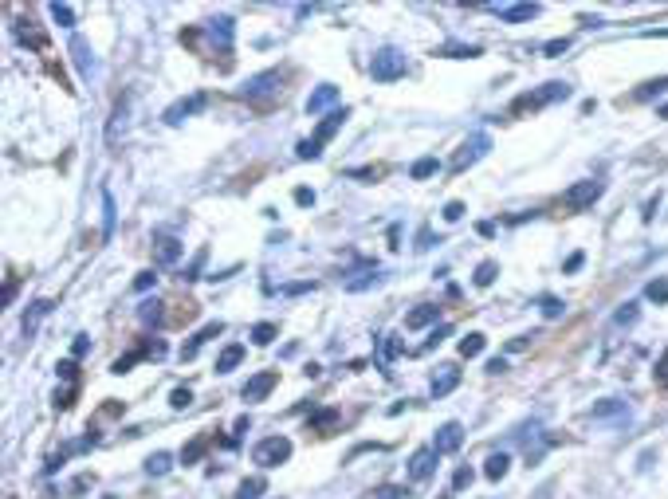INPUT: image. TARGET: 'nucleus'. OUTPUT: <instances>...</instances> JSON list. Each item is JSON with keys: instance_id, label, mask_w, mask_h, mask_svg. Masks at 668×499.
Here are the masks:
<instances>
[{"instance_id": "obj_25", "label": "nucleus", "mask_w": 668, "mask_h": 499, "mask_svg": "<svg viewBox=\"0 0 668 499\" xmlns=\"http://www.w3.org/2000/svg\"><path fill=\"white\" fill-rule=\"evenodd\" d=\"M51 307H55L51 299H36V303H32V307L24 311V335H32V330L40 327V318H44V315H47V311H51Z\"/></svg>"}, {"instance_id": "obj_32", "label": "nucleus", "mask_w": 668, "mask_h": 499, "mask_svg": "<svg viewBox=\"0 0 668 499\" xmlns=\"http://www.w3.org/2000/svg\"><path fill=\"white\" fill-rule=\"evenodd\" d=\"M495 275H499V263H495V260H484V263L476 267V287H492Z\"/></svg>"}, {"instance_id": "obj_8", "label": "nucleus", "mask_w": 668, "mask_h": 499, "mask_svg": "<svg viewBox=\"0 0 668 499\" xmlns=\"http://www.w3.org/2000/svg\"><path fill=\"white\" fill-rule=\"evenodd\" d=\"M130 110H134V91H126L119 102H114V114H110V126H107V142L110 145L130 130Z\"/></svg>"}, {"instance_id": "obj_58", "label": "nucleus", "mask_w": 668, "mask_h": 499, "mask_svg": "<svg viewBox=\"0 0 668 499\" xmlns=\"http://www.w3.org/2000/svg\"><path fill=\"white\" fill-rule=\"evenodd\" d=\"M504 370H507L504 358H492V362H487V373H504Z\"/></svg>"}, {"instance_id": "obj_4", "label": "nucleus", "mask_w": 668, "mask_h": 499, "mask_svg": "<svg viewBox=\"0 0 668 499\" xmlns=\"http://www.w3.org/2000/svg\"><path fill=\"white\" fill-rule=\"evenodd\" d=\"M252 460H256L260 468H279V464L291 460V440H287V436H267V440H260V445L252 448Z\"/></svg>"}, {"instance_id": "obj_10", "label": "nucleus", "mask_w": 668, "mask_h": 499, "mask_svg": "<svg viewBox=\"0 0 668 499\" xmlns=\"http://www.w3.org/2000/svg\"><path fill=\"white\" fill-rule=\"evenodd\" d=\"M275 381H279V373H275V370H260V373H252V378L244 381V390H240V393H244V401L252 405V401H264L267 393L275 390Z\"/></svg>"}, {"instance_id": "obj_49", "label": "nucleus", "mask_w": 668, "mask_h": 499, "mask_svg": "<svg viewBox=\"0 0 668 499\" xmlns=\"http://www.w3.org/2000/svg\"><path fill=\"white\" fill-rule=\"evenodd\" d=\"M460 217H464V205H460V200H449V205H444V220H449V224H456Z\"/></svg>"}, {"instance_id": "obj_34", "label": "nucleus", "mask_w": 668, "mask_h": 499, "mask_svg": "<svg viewBox=\"0 0 668 499\" xmlns=\"http://www.w3.org/2000/svg\"><path fill=\"white\" fill-rule=\"evenodd\" d=\"M138 318H142L146 327H150V323H162V303H157V299H146L142 307H138Z\"/></svg>"}, {"instance_id": "obj_24", "label": "nucleus", "mask_w": 668, "mask_h": 499, "mask_svg": "<svg viewBox=\"0 0 668 499\" xmlns=\"http://www.w3.org/2000/svg\"><path fill=\"white\" fill-rule=\"evenodd\" d=\"M507 468H511V456H507V452H492L484 460V476H487V480H504Z\"/></svg>"}, {"instance_id": "obj_20", "label": "nucleus", "mask_w": 668, "mask_h": 499, "mask_svg": "<svg viewBox=\"0 0 668 499\" xmlns=\"http://www.w3.org/2000/svg\"><path fill=\"white\" fill-rule=\"evenodd\" d=\"M456 385H460V370L456 366H440L437 378H432V397H449Z\"/></svg>"}, {"instance_id": "obj_53", "label": "nucleus", "mask_w": 668, "mask_h": 499, "mask_svg": "<svg viewBox=\"0 0 668 499\" xmlns=\"http://www.w3.org/2000/svg\"><path fill=\"white\" fill-rule=\"evenodd\" d=\"M303 291H315V283H287L284 295H303Z\"/></svg>"}, {"instance_id": "obj_37", "label": "nucleus", "mask_w": 668, "mask_h": 499, "mask_svg": "<svg viewBox=\"0 0 668 499\" xmlns=\"http://www.w3.org/2000/svg\"><path fill=\"white\" fill-rule=\"evenodd\" d=\"M637 315H641V311H637V303H625V307L614 315V323H617V327H633V323H637Z\"/></svg>"}, {"instance_id": "obj_62", "label": "nucleus", "mask_w": 668, "mask_h": 499, "mask_svg": "<svg viewBox=\"0 0 668 499\" xmlns=\"http://www.w3.org/2000/svg\"><path fill=\"white\" fill-rule=\"evenodd\" d=\"M657 114H660V119H668V102H664V107H660V110H657Z\"/></svg>"}, {"instance_id": "obj_57", "label": "nucleus", "mask_w": 668, "mask_h": 499, "mask_svg": "<svg viewBox=\"0 0 668 499\" xmlns=\"http://www.w3.org/2000/svg\"><path fill=\"white\" fill-rule=\"evenodd\" d=\"M59 378L75 381V362H59Z\"/></svg>"}, {"instance_id": "obj_30", "label": "nucleus", "mask_w": 668, "mask_h": 499, "mask_svg": "<svg viewBox=\"0 0 668 499\" xmlns=\"http://www.w3.org/2000/svg\"><path fill=\"white\" fill-rule=\"evenodd\" d=\"M275 338H279V327H275V323H256V327H252V342L256 346H272Z\"/></svg>"}, {"instance_id": "obj_47", "label": "nucleus", "mask_w": 668, "mask_h": 499, "mask_svg": "<svg viewBox=\"0 0 668 499\" xmlns=\"http://www.w3.org/2000/svg\"><path fill=\"white\" fill-rule=\"evenodd\" d=\"M71 354H75V358H87V354H91V338H87V335H75Z\"/></svg>"}, {"instance_id": "obj_63", "label": "nucleus", "mask_w": 668, "mask_h": 499, "mask_svg": "<svg viewBox=\"0 0 668 499\" xmlns=\"http://www.w3.org/2000/svg\"><path fill=\"white\" fill-rule=\"evenodd\" d=\"M102 499H114V495H102Z\"/></svg>"}, {"instance_id": "obj_15", "label": "nucleus", "mask_w": 668, "mask_h": 499, "mask_svg": "<svg viewBox=\"0 0 668 499\" xmlns=\"http://www.w3.org/2000/svg\"><path fill=\"white\" fill-rule=\"evenodd\" d=\"M181 252H185V244H181V240H174V236H157L154 240V260L162 263V267L177 263V260H181Z\"/></svg>"}, {"instance_id": "obj_51", "label": "nucleus", "mask_w": 668, "mask_h": 499, "mask_svg": "<svg viewBox=\"0 0 668 499\" xmlns=\"http://www.w3.org/2000/svg\"><path fill=\"white\" fill-rule=\"evenodd\" d=\"M154 283H157V275H154V272H142V275L134 279V291H150Z\"/></svg>"}, {"instance_id": "obj_19", "label": "nucleus", "mask_w": 668, "mask_h": 499, "mask_svg": "<svg viewBox=\"0 0 668 499\" xmlns=\"http://www.w3.org/2000/svg\"><path fill=\"white\" fill-rule=\"evenodd\" d=\"M350 119V110L346 107H342V110H330V114H327V119H322L319 122V130H315V142H330V138H334V134H339V130H342V122H346Z\"/></svg>"}, {"instance_id": "obj_17", "label": "nucleus", "mask_w": 668, "mask_h": 499, "mask_svg": "<svg viewBox=\"0 0 668 499\" xmlns=\"http://www.w3.org/2000/svg\"><path fill=\"white\" fill-rule=\"evenodd\" d=\"M385 279V272L382 267H374V263H366V267H362V272H354L346 279V291H370V287H377V283Z\"/></svg>"}, {"instance_id": "obj_41", "label": "nucleus", "mask_w": 668, "mask_h": 499, "mask_svg": "<svg viewBox=\"0 0 668 499\" xmlns=\"http://www.w3.org/2000/svg\"><path fill=\"white\" fill-rule=\"evenodd\" d=\"M295 154H299L303 162H315V157L322 154V145L315 142V138H307V142H299V150H295Z\"/></svg>"}, {"instance_id": "obj_38", "label": "nucleus", "mask_w": 668, "mask_h": 499, "mask_svg": "<svg viewBox=\"0 0 668 499\" xmlns=\"http://www.w3.org/2000/svg\"><path fill=\"white\" fill-rule=\"evenodd\" d=\"M377 354H382V366H389V362H394V354H397V342L389 335H382V338H377Z\"/></svg>"}, {"instance_id": "obj_27", "label": "nucleus", "mask_w": 668, "mask_h": 499, "mask_svg": "<svg viewBox=\"0 0 668 499\" xmlns=\"http://www.w3.org/2000/svg\"><path fill=\"white\" fill-rule=\"evenodd\" d=\"M437 169H440L437 157H417V162H413V169H409V177H413V181H429Z\"/></svg>"}, {"instance_id": "obj_46", "label": "nucleus", "mask_w": 668, "mask_h": 499, "mask_svg": "<svg viewBox=\"0 0 668 499\" xmlns=\"http://www.w3.org/2000/svg\"><path fill=\"white\" fill-rule=\"evenodd\" d=\"M138 358H142V350H134V354H126V358H119V362L110 366V373H130V366L138 362Z\"/></svg>"}, {"instance_id": "obj_50", "label": "nucleus", "mask_w": 668, "mask_h": 499, "mask_svg": "<svg viewBox=\"0 0 668 499\" xmlns=\"http://www.w3.org/2000/svg\"><path fill=\"white\" fill-rule=\"evenodd\" d=\"M582 263H586V252H574V255H570L566 263H562V272H566V275H574L578 267H582Z\"/></svg>"}, {"instance_id": "obj_14", "label": "nucleus", "mask_w": 668, "mask_h": 499, "mask_svg": "<svg viewBox=\"0 0 668 499\" xmlns=\"http://www.w3.org/2000/svg\"><path fill=\"white\" fill-rule=\"evenodd\" d=\"M495 16L504 24H527L539 16V4H495Z\"/></svg>"}, {"instance_id": "obj_26", "label": "nucleus", "mask_w": 668, "mask_h": 499, "mask_svg": "<svg viewBox=\"0 0 668 499\" xmlns=\"http://www.w3.org/2000/svg\"><path fill=\"white\" fill-rule=\"evenodd\" d=\"M264 491H267V480L264 476H252V480H244L236 488V499H264Z\"/></svg>"}, {"instance_id": "obj_54", "label": "nucleus", "mask_w": 668, "mask_h": 499, "mask_svg": "<svg viewBox=\"0 0 668 499\" xmlns=\"http://www.w3.org/2000/svg\"><path fill=\"white\" fill-rule=\"evenodd\" d=\"M201 263H205V252H201V255H197V260L189 263V272H185L181 279H197V272H201Z\"/></svg>"}, {"instance_id": "obj_40", "label": "nucleus", "mask_w": 668, "mask_h": 499, "mask_svg": "<svg viewBox=\"0 0 668 499\" xmlns=\"http://www.w3.org/2000/svg\"><path fill=\"white\" fill-rule=\"evenodd\" d=\"M562 311H566V303H562V299L542 295V315H547V318H562Z\"/></svg>"}, {"instance_id": "obj_16", "label": "nucleus", "mask_w": 668, "mask_h": 499, "mask_svg": "<svg viewBox=\"0 0 668 499\" xmlns=\"http://www.w3.org/2000/svg\"><path fill=\"white\" fill-rule=\"evenodd\" d=\"M209 36H212V44H217L220 52H229L232 36H236V24H232L229 16H217V20H209Z\"/></svg>"}, {"instance_id": "obj_6", "label": "nucleus", "mask_w": 668, "mask_h": 499, "mask_svg": "<svg viewBox=\"0 0 668 499\" xmlns=\"http://www.w3.org/2000/svg\"><path fill=\"white\" fill-rule=\"evenodd\" d=\"M602 193H605V181H597V177H594V181H578V185H570L562 200H566V209L582 212V209H590V205H594V200L602 197Z\"/></svg>"}, {"instance_id": "obj_35", "label": "nucleus", "mask_w": 668, "mask_h": 499, "mask_svg": "<svg viewBox=\"0 0 668 499\" xmlns=\"http://www.w3.org/2000/svg\"><path fill=\"white\" fill-rule=\"evenodd\" d=\"M51 20L59 28H75V12H71V4H59V0H55L51 4Z\"/></svg>"}, {"instance_id": "obj_33", "label": "nucleus", "mask_w": 668, "mask_h": 499, "mask_svg": "<svg viewBox=\"0 0 668 499\" xmlns=\"http://www.w3.org/2000/svg\"><path fill=\"white\" fill-rule=\"evenodd\" d=\"M664 91H668V75H660V79H649V83H645L641 91L633 95V99H657V95H664Z\"/></svg>"}, {"instance_id": "obj_29", "label": "nucleus", "mask_w": 668, "mask_h": 499, "mask_svg": "<svg viewBox=\"0 0 668 499\" xmlns=\"http://www.w3.org/2000/svg\"><path fill=\"white\" fill-rule=\"evenodd\" d=\"M205 448H209V436H193L189 445L181 448V464H197L205 456Z\"/></svg>"}, {"instance_id": "obj_1", "label": "nucleus", "mask_w": 668, "mask_h": 499, "mask_svg": "<svg viewBox=\"0 0 668 499\" xmlns=\"http://www.w3.org/2000/svg\"><path fill=\"white\" fill-rule=\"evenodd\" d=\"M570 95H574V87H570V83H562V79L542 83L539 91H527V95H519V99L511 102V114H523V110L550 107V102H562V99H570Z\"/></svg>"}, {"instance_id": "obj_36", "label": "nucleus", "mask_w": 668, "mask_h": 499, "mask_svg": "<svg viewBox=\"0 0 668 499\" xmlns=\"http://www.w3.org/2000/svg\"><path fill=\"white\" fill-rule=\"evenodd\" d=\"M102 212H107V217H102V236H110V232H114V197H110L107 189H102Z\"/></svg>"}, {"instance_id": "obj_5", "label": "nucleus", "mask_w": 668, "mask_h": 499, "mask_svg": "<svg viewBox=\"0 0 668 499\" xmlns=\"http://www.w3.org/2000/svg\"><path fill=\"white\" fill-rule=\"evenodd\" d=\"M487 150H492V138H487V134H472V138H468V142L456 150V157H452L449 169H452V173H464L468 165H476L480 157L487 154Z\"/></svg>"}, {"instance_id": "obj_48", "label": "nucleus", "mask_w": 668, "mask_h": 499, "mask_svg": "<svg viewBox=\"0 0 668 499\" xmlns=\"http://www.w3.org/2000/svg\"><path fill=\"white\" fill-rule=\"evenodd\" d=\"M566 47H570V40H566V36H562V40H550V44H542V52H547V55H550V59H559V55H562V52H566Z\"/></svg>"}, {"instance_id": "obj_55", "label": "nucleus", "mask_w": 668, "mask_h": 499, "mask_svg": "<svg viewBox=\"0 0 668 499\" xmlns=\"http://www.w3.org/2000/svg\"><path fill=\"white\" fill-rule=\"evenodd\" d=\"M657 381H660V385H668V354L657 362Z\"/></svg>"}, {"instance_id": "obj_21", "label": "nucleus", "mask_w": 668, "mask_h": 499, "mask_svg": "<svg viewBox=\"0 0 668 499\" xmlns=\"http://www.w3.org/2000/svg\"><path fill=\"white\" fill-rule=\"evenodd\" d=\"M590 417H594V421H605V417H629V405H625L621 397H605V401H594Z\"/></svg>"}, {"instance_id": "obj_3", "label": "nucleus", "mask_w": 668, "mask_h": 499, "mask_svg": "<svg viewBox=\"0 0 668 499\" xmlns=\"http://www.w3.org/2000/svg\"><path fill=\"white\" fill-rule=\"evenodd\" d=\"M279 87H284V75L279 71H260V75H252L236 95L248 102H272L275 95H279Z\"/></svg>"}, {"instance_id": "obj_42", "label": "nucleus", "mask_w": 668, "mask_h": 499, "mask_svg": "<svg viewBox=\"0 0 668 499\" xmlns=\"http://www.w3.org/2000/svg\"><path fill=\"white\" fill-rule=\"evenodd\" d=\"M169 405H174V409H189L193 405V390H189V385L174 390V393H169Z\"/></svg>"}, {"instance_id": "obj_61", "label": "nucleus", "mask_w": 668, "mask_h": 499, "mask_svg": "<svg viewBox=\"0 0 668 499\" xmlns=\"http://www.w3.org/2000/svg\"><path fill=\"white\" fill-rule=\"evenodd\" d=\"M444 335H449V327H437V330H432V342H429V346H437ZM429 346H425V350H429Z\"/></svg>"}, {"instance_id": "obj_56", "label": "nucleus", "mask_w": 668, "mask_h": 499, "mask_svg": "<svg viewBox=\"0 0 668 499\" xmlns=\"http://www.w3.org/2000/svg\"><path fill=\"white\" fill-rule=\"evenodd\" d=\"M405 495V491L401 488H394V483H389V488H382V491H377V499H401Z\"/></svg>"}, {"instance_id": "obj_9", "label": "nucleus", "mask_w": 668, "mask_h": 499, "mask_svg": "<svg viewBox=\"0 0 668 499\" xmlns=\"http://www.w3.org/2000/svg\"><path fill=\"white\" fill-rule=\"evenodd\" d=\"M460 445H464V425H460V421H444V425L437 428V436H432V448H437V456L456 452Z\"/></svg>"}, {"instance_id": "obj_43", "label": "nucleus", "mask_w": 668, "mask_h": 499, "mask_svg": "<svg viewBox=\"0 0 668 499\" xmlns=\"http://www.w3.org/2000/svg\"><path fill=\"white\" fill-rule=\"evenodd\" d=\"M334 421H339V413H334V409H319V413L311 417V428H330Z\"/></svg>"}, {"instance_id": "obj_45", "label": "nucleus", "mask_w": 668, "mask_h": 499, "mask_svg": "<svg viewBox=\"0 0 668 499\" xmlns=\"http://www.w3.org/2000/svg\"><path fill=\"white\" fill-rule=\"evenodd\" d=\"M472 480H476V472H472V468H456V476H452V488L464 491V488H472Z\"/></svg>"}, {"instance_id": "obj_59", "label": "nucleus", "mask_w": 668, "mask_h": 499, "mask_svg": "<svg viewBox=\"0 0 668 499\" xmlns=\"http://www.w3.org/2000/svg\"><path fill=\"white\" fill-rule=\"evenodd\" d=\"M657 205H660V197H649V205H645V220L657 217Z\"/></svg>"}, {"instance_id": "obj_2", "label": "nucleus", "mask_w": 668, "mask_h": 499, "mask_svg": "<svg viewBox=\"0 0 668 499\" xmlns=\"http://www.w3.org/2000/svg\"><path fill=\"white\" fill-rule=\"evenodd\" d=\"M405 67H409V59H405L401 47H382V52H374V59H370V75H374L377 83L401 79Z\"/></svg>"}, {"instance_id": "obj_60", "label": "nucleus", "mask_w": 668, "mask_h": 499, "mask_svg": "<svg viewBox=\"0 0 668 499\" xmlns=\"http://www.w3.org/2000/svg\"><path fill=\"white\" fill-rule=\"evenodd\" d=\"M12 295H16V279H8V283H4V307L12 303Z\"/></svg>"}, {"instance_id": "obj_23", "label": "nucleus", "mask_w": 668, "mask_h": 499, "mask_svg": "<svg viewBox=\"0 0 668 499\" xmlns=\"http://www.w3.org/2000/svg\"><path fill=\"white\" fill-rule=\"evenodd\" d=\"M437 315H440V311L429 307V303H425V307H413L409 315H405V327H409V330H421V327H429V323H437Z\"/></svg>"}, {"instance_id": "obj_11", "label": "nucleus", "mask_w": 668, "mask_h": 499, "mask_svg": "<svg viewBox=\"0 0 668 499\" xmlns=\"http://www.w3.org/2000/svg\"><path fill=\"white\" fill-rule=\"evenodd\" d=\"M205 102H209L205 95H189V99H177L174 107H169V110L162 114V119L169 122V126H181V122H185V119H193L197 110H205Z\"/></svg>"}, {"instance_id": "obj_13", "label": "nucleus", "mask_w": 668, "mask_h": 499, "mask_svg": "<svg viewBox=\"0 0 668 499\" xmlns=\"http://www.w3.org/2000/svg\"><path fill=\"white\" fill-rule=\"evenodd\" d=\"M217 335H224V323H220V318H217V323H209V327H201L189 342L181 346V362H193V358L201 354V346L209 342V338H217Z\"/></svg>"}, {"instance_id": "obj_28", "label": "nucleus", "mask_w": 668, "mask_h": 499, "mask_svg": "<svg viewBox=\"0 0 668 499\" xmlns=\"http://www.w3.org/2000/svg\"><path fill=\"white\" fill-rule=\"evenodd\" d=\"M484 346H487V338L472 330L468 338H460V358H480V354H484Z\"/></svg>"}, {"instance_id": "obj_31", "label": "nucleus", "mask_w": 668, "mask_h": 499, "mask_svg": "<svg viewBox=\"0 0 668 499\" xmlns=\"http://www.w3.org/2000/svg\"><path fill=\"white\" fill-rule=\"evenodd\" d=\"M169 468H174V456H169V452H154V456L146 460V472H150V476H165Z\"/></svg>"}, {"instance_id": "obj_22", "label": "nucleus", "mask_w": 668, "mask_h": 499, "mask_svg": "<svg viewBox=\"0 0 668 499\" xmlns=\"http://www.w3.org/2000/svg\"><path fill=\"white\" fill-rule=\"evenodd\" d=\"M240 362H244V346H240V342L224 346V350H220V358H217V373H232Z\"/></svg>"}, {"instance_id": "obj_39", "label": "nucleus", "mask_w": 668, "mask_h": 499, "mask_svg": "<svg viewBox=\"0 0 668 499\" xmlns=\"http://www.w3.org/2000/svg\"><path fill=\"white\" fill-rule=\"evenodd\" d=\"M645 295H649L652 303H668V279H652L649 287H645Z\"/></svg>"}, {"instance_id": "obj_12", "label": "nucleus", "mask_w": 668, "mask_h": 499, "mask_svg": "<svg viewBox=\"0 0 668 499\" xmlns=\"http://www.w3.org/2000/svg\"><path fill=\"white\" fill-rule=\"evenodd\" d=\"M437 448H417V452L409 456V480H429L432 472H437Z\"/></svg>"}, {"instance_id": "obj_18", "label": "nucleus", "mask_w": 668, "mask_h": 499, "mask_svg": "<svg viewBox=\"0 0 668 499\" xmlns=\"http://www.w3.org/2000/svg\"><path fill=\"white\" fill-rule=\"evenodd\" d=\"M339 102V87H330V83H322V87H315L311 99H307V114H322L327 107H334Z\"/></svg>"}, {"instance_id": "obj_44", "label": "nucleus", "mask_w": 668, "mask_h": 499, "mask_svg": "<svg viewBox=\"0 0 668 499\" xmlns=\"http://www.w3.org/2000/svg\"><path fill=\"white\" fill-rule=\"evenodd\" d=\"M91 488H95V476L83 472V476H75V480H71V488H67V491H71V495H83V491H91Z\"/></svg>"}, {"instance_id": "obj_52", "label": "nucleus", "mask_w": 668, "mask_h": 499, "mask_svg": "<svg viewBox=\"0 0 668 499\" xmlns=\"http://www.w3.org/2000/svg\"><path fill=\"white\" fill-rule=\"evenodd\" d=\"M295 205H303V209H307V205H315V193H311V189H295Z\"/></svg>"}, {"instance_id": "obj_7", "label": "nucleus", "mask_w": 668, "mask_h": 499, "mask_svg": "<svg viewBox=\"0 0 668 499\" xmlns=\"http://www.w3.org/2000/svg\"><path fill=\"white\" fill-rule=\"evenodd\" d=\"M67 52H71V59H75V71L83 75V79H95L99 75V59H95V52H91V44L83 36H71V44H67Z\"/></svg>"}]
</instances>
